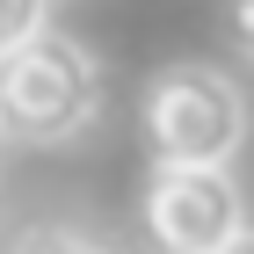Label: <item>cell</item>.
Here are the masks:
<instances>
[{
	"mask_svg": "<svg viewBox=\"0 0 254 254\" xmlns=\"http://www.w3.org/2000/svg\"><path fill=\"white\" fill-rule=\"evenodd\" d=\"M102 109V65L87 59V44L44 29L22 51L0 59V124L22 145H65L95 124Z\"/></svg>",
	"mask_w": 254,
	"mask_h": 254,
	"instance_id": "6da1fadb",
	"label": "cell"
},
{
	"mask_svg": "<svg viewBox=\"0 0 254 254\" xmlns=\"http://www.w3.org/2000/svg\"><path fill=\"white\" fill-rule=\"evenodd\" d=\"M145 145L160 167H233L247 145V95L218 65H167L145 87Z\"/></svg>",
	"mask_w": 254,
	"mask_h": 254,
	"instance_id": "7a4b0ae2",
	"label": "cell"
},
{
	"mask_svg": "<svg viewBox=\"0 0 254 254\" xmlns=\"http://www.w3.org/2000/svg\"><path fill=\"white\" fill-rule=\"evenodd\" d=\"M145 233L160 254H218L247 233V196L233 167H153Z\"/></svg>",
	"mask_w": 254,
	"mask_h": 254,
	"instance_id": "3957f363",
	"label": "cell"
},
{
	"mask_svg": "<svg viewBox=\"0 0 254 254\" xmlns=\"http://www.w3.org/2000/svg\"><path fill=\"white\" fill-rule=\"evenodd\" d=\"M51 29V0H0V59Z\"/></svg>",
	"mask_w": 254,
	"mask_h": 254,
	"instance_id": "277c9868",
	"label": "cell"
},
{
	"mask_svg": "<svg viewBox=\"0 0 254 254\" xmlns=\"http://www.w3.org/2000/svg\"><path fill=\"white\" fill-rule=\"evenodd\" d=\"M7 254H109V247L87 240V233H73V225H29Z\"/></svg>",
	"mask_w": 254,
	"mask_h": 254,
	"instance_id": "5b68a950",
	"label": "cell"
},
{
	"mask_svg": "<svg viewBox=\"0 0 254 254\" xmlns=\"http://www.w3.org/2000/svg\"><path fill=\"white\" fill-rule=\"evenodd\" d=\"M225 37H233V51L254 73V0H225Z\"/></svg>",
	"mask_w": 254,
	"mask_h": 254,
	"instance_id": "8992f818",
	"label": "cell"
},
{
	"mask_svg": "<svg viewBox=\"0 0 254 254\" xmlns=\"http://www.w3.org/2000/svg\"><path fill=\"white\" fill-rule=\"evenodd\" d=\"M218 254H254V233H240L233 247H218Z\"/></svg>",
	"mask_w": 254,
	"mask_h": 254,
	"instance_id": "52a82bcc",
	"label": "cell"
},
{
	"mask_svg": "<svg viewBox=\"0 0 254 254\" xmlns=\"http://www.w3.org/2000/svg\"><path fill=\"white\" fill-rule=\"evenodd\" d=\"M0 131H7V124H0Z\"/></svg>",
	"mask_w": 254,
	"mask_h": 254,
	"instance_id": "ba28073f",
	"label": "cell"
}]
</instances>
